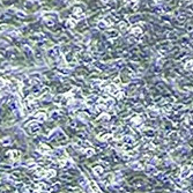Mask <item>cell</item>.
<instances>
[{
	"instance_id": "cell-11",
	"label": "cell",
	"mask_w": 193,
	"mask_h": 193,
	"mask_svg": "<svg viewBox=\"0 0 193 193\" xmlns=\"http://www.w3.org/2000/svg\"><path fill=\"white\" fill-rule=\"evenodd\" d=\"M6 58V51L5 50H0V62H2Z\"/></svg>"
},
{
	"instance_id": "cell-13",
	"label": "cell",
	"mask_w": 193,
	"mask_h": 193,
	"mask_svg": "<svg viewBox=\"0 0 193 193\" xmlns=\"http://www.w3.org/2000/svg\"><path fill=\"white\" fill-rule=\"evenodd\" d=\"M2 86H4V80L0 79V87H2Z\"/></svg>"
},
{
	"instance_id": "cell-5",
	"label": "cell",
	"mask_w": 193,
	"mask_h": 193,
	"mask_svg": "<svg viewBox=\"0 0 193 193\" xmlns=\"http://www.w3.org/2000/svg\"><path fill=\"white\" fill-rule=\"evenodd\" d=\"M71 13H72V16H75L76 19H80L82 16V14H83V9L80 6H73Z\"/></svg>"
},
{
	"instance_id": "cell-10",
	"label": "cell",
	"mask_w": 193,
	"mask_h": 193,
	"mask_svg": "<svg viewBox=\"0 0 193 193\" xmlns=\"http://www.w3.org/2000/svg\"><path fill=\"white\" fill-rule=\"evenodd\" d=\"M9 28L7 24H0V34H2V33H5V31H8Z\"/></svg>"
},
{
	"instance_id": "cell-3",
	"label": "cell",
	"mask_w": 193,
	"mask_h": 193,
	"mask_svg": "<svg viewBox=\"0 0 193 193\" xmlns=\"http://www.w3.org/2000/svg\"><path fill=\"white\" fill-rule=\"evenodd\" d=\"M60 48L59 46H52L48 50V57L51 60H58L60 58Z\"/></svg>"
},
{
	"instance_id": "cell-2",
	"label": "cell",
	"mask_w": 193,
	"mask_h": 193,
	"mask_svg": "<svg viewBox=\"0 0 193 193\" xmlns=\"http://www.w3.org/2000/svg\"><path fill=\"white\" fill-rule=\"evenodd\" d=\"M57 22H58V15H56V14H46V15H44V23H45V26L48 27V28H53V27L57 24Z\"/></svg>"
},
{
	"instance_id": "cell-8",
	"label": "cell",
	"mask_w": 193,
	"mask_h": 193,
	"mask_svg": "<svg viewBox=\"0 0 193 193\" xmlns=\"http://www.w3.org/2000/svg\"><path fill=\"white\" fill-rule=\"evenodd\" d=\"M15 15H16V18H19L20 20H24V19H27V13L24 10H19V12L15 13Z\"/></svg>"
},
{
	"instance_id": "cell-1",
	"label": "cell",
	"mask_w": 193,
	"mask_h": 193,
	"mask_svg": "<svg viewBox=\"0 0 193 193\" xmlns=\"http://www.w3.org/2000/svg\"><path fill=\"white\" fill-rule=\"evenodd\" d=\"M43 6V2L41 0H27L24 2V8L28 10H38V9L42 8Z\"/></svg>"
},
{
	"instance_id": "cell-7",
	"label": "cell",
	"mask_w": 193,
	"mask_h": 193,
	"mask_svg": "<svg viewBox=\"0 0 193 193\" xmlns=\"http://www.w3.org/2000/svg\"><path fill=\"white\" fill-rule=\"evenodd\" d=\"M65 60H66L67 64L72 65L73 62H75V57H74V54H73L72 52H68L67 54H65Z\"/></svg>"
},
{
	"instance_id": "cell-6",
	"label": "cell",
	"mask_w": 193,
	"mask_h": 193,
	"mask_svg": "<svg viewBox=\"0 0 193 193\" xmlns=\"http://www.w3.org/2000/svg\"><path fill=\"white\" fill-rule=\"evenodd\" d=\"M64 26H65L66 29H73L74 27L76 26V21L74 20L73 16H71V18H68L65 22H64Z\"/></svg>"
},
{
	"instance_id": "cell-9",
	"label": "cell",
	"mask_w": 193,
	"mask_h": 193,
	"mask_svg": "<svg viewBox=\"0 0 193 193\" xmlns=\"http://www.w3.org/2000/svg\"><path fill=\"white\" fill-rule=\"evenodd\" d=\"M60 52L62 53H65V54H67L68 52H71V46L70 45H62V48H60Z\"/></svg>"
},
{
	"instance_id": "cell-4",
	"label": "cell",
	"mask_w": 193,
	"mask_h": 193,
	"mask_svg": "<svg viewBox=\"0 0 193 193\" xmlns=\"http://www.w3.org/2000/svg\"><path fill=\"white\" fill-rule=\"evenodd\" d=\"M6 58H8L9 60H18L20 58V52L18 49L15 48H9L6 50Z\"/></svg>"
},
{
	"instance_id": "cell-12",
	"label": "cell",
	"mask_w": 193,
	"mask_h": 193,
	"mask_svg": "<svg viewBox=\"0 0 193 193\" xmlns=\"http://www.w3.org/2000/svg\"><path fill=\"white\" fill-rule=\"evenodd\" d=\"M78 28H80V29H83V30H85V29L87 28V22H86V21H85V23H83V22H81L79 26H78Z\"/></svg>"
}]
</instances>
